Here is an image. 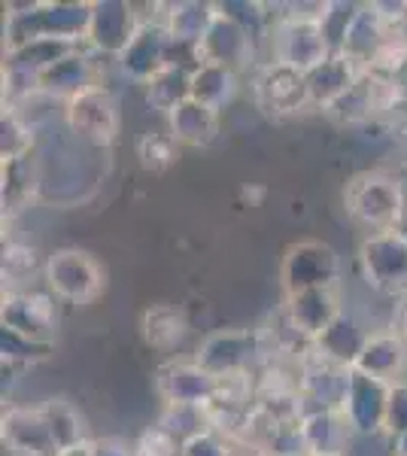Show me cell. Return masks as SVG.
<instances>
[{
  "mask_svg": "<svg viewBox=\"0 0 407 456\" xmlns=\"http://www.w3.org/2000/svg\"><path fill=\"white\" fill-rule=\"evenodd\" d=\"M407 195L402 192V183L387 171H368L346 183L344 204L353 219L368 228V232H387L395 228L398 216L404 210Z\"/></svg>",
  "mask_w": 407,
  "mask_h": 456,
  "instance_id": "cell-1",
  "label": "cell"
},
{
  "mask_svg": "<svg viewBox=\"0 0 407 456\" xmlns=\"http://www.w3.org/2000/svg\"><path fill=\"white\" fill-rule=\"evenodd\" d=\"M271 49H273V61L301 73V77H307L310 70L320 68L325 58L335 55L320 19L292 16V12H283V16L273 21Z\"/></svg>",
  "mask_w": 407,
  "mask_h": 456,
  "instance_id": "cell-2",
  "label": "cell"
},
{
  "mask_svg": "<svg viewBox=\"0 0 407 456\" xmlns=\"http://www.w3.org/2000/svg\"><path fill=\"white\" fill-rule=\"evenodd\" d=\"M43 277L52 296L77 307L92 305L103 292V268L94 262V256L77 247L55 249L43 265Z\"/></svg>",
  "mask_w": 407,
  "mask_h": 456,
  "instance_id": "cell-3",
  "label": "cell"
},
{
  "mask_svg": "<svg viewBox=\"0 0 407 456\" xmlns=\"http://www.w3.org/2000/svg\"><path fill=\"white\" fill-rule=\"evenodd\" d=\"M359 265L368 286L387 296H407V238L398 228L371 232L359 247Z\"/></svg>",
  "mask_w": 407,
  "mask_h": 456,
  "instance_id": "cell-4",
  "label": "cell"
},
{
  "mask_svg": "<svg viewBox=\"0 0 407 456\" xmlns=\"http://www.w3.org/2000/svg\"><path fill=\"white\" fill-rule=\"evenodd\" d=\"M338 277L340 256L325 240H298V244L286 249L283 265H280V283H283L286 296L338 286Z\"/></svg>",
  "mask_w": 407,
  "mask_h": 456,
  "instance_id": "cell-5",
  "label": "cell"
},
{
  "mask_svg": "<svg viewBox=\"0 0 407 456\" xmlns=\"http://www.w3.org/2000/svg\"><path fill=\"white\" fill-rule=\"evenodd\" d=\"M64 119L79 141L92 146H110L119 134V104L103 86H92L70 98L64 104Z\"/></svg>",
  "mask_w": 407,
  "mask_h": 456,
  "instance_id": "cell-6",
  "label": "cell"
},
{
  "mask_svg": "<svg viewBox=\"0 0 407 456\" xmlns=\"http://www.w3.org/2000/svg\"><path fill=\"white\" fill-rule=\"evenodd\" d=\"M389 395H392V384H387V380L362 374L356 369L350 371L340 411H344L346 423H350V429L356 436H380L387 429Z\"/></svg>",
  "mask_w": 407,
  "mask_h": 456,
  "instance_id": "cell-7",
  "label": "cell"
},
{
  "mask_svg": "<svg viewBox=\"0 0 407 456\" xmlns=\"http://www.w3.org/2000/svg\"><path fill=\"white\" fill-rule=\"evenodd\" d=\"M216 387L219 378L210 374L191 359H170L155 374V389L165 399V404H195V408H210L216 399Z\"/></svg>",
  "mask_w": 407,
  "mask_h": 456,
  "instance_id": "cell-8",
  "label": "cell"
},
{
  "mask_svg": "<svg viewBox=\"0 0 407 456\" xmlns=\"http://www.w3.org/2000/svg\"><path fill=\"white\" fill-rule=\"evenodd\" d=\"M258 356H262V335L247 329H222L207 335L201 350L195 353L198 362L216 378L249 371Z\"/></svg>",
  "mask_w": 407,
  "mask_h": 456,
  "instance_id": "cell-9",
  "label": "cell"
},
{
  "mask_svg": "<svg viewBox=\"0 0 407 456\" xmlns=\"http://www.w3.org/2000/svg\"><path fill=\"white\" fill-rule=\"evenodd\" d=\"M140 25L143 21L137 19L134 4H125V0H94L85 43L101 55L122 58V53L137 37Z\"/></svg>",
  "mask_w": 407,
  "mask_h": 456,
  "instance_id": "cell-10",
  "label": "cell"
},
{
  "mask_svg": "<svg viewBox=\"0 0 407 456\" xmlns=\"http://www.w3.org/2000/svg\"><path fill=\"white\" fill-rule=\"evenodd\" d=\"M6 332H16L28 341L40 344H55V329H58V314H55V298L40 296V292H10L4 298V311H0Z\"/></svg>",
  "mask_w": 407,
  "mask_h": 456,
  "instance_id": "cell-11",
  "label": "cell"
},
{
  "mask_svg": "<svg viewBox=\"0 0 407 456\" xmlns=\"http://www.w3.org/2000/svg\"><path fill=\"white\" fill-rule=\"evenodd\" d=\"M353 369H340V365L329 362L325 356L313 350L305 353L298 369V393L301 402H305V411H316V408H340L344 404V393H346V380H350Z\"/></svg>",
  "mask_w": 407,
  "mask_h": 456,
  "instance_id": "cell-12",
  "label": "cell"
},
{
  "mask_svg": "<svg viewBox=\"0 0 407 456\" xmlns=\"http://www.w3.org/2000/svg\"><path fill=\"white\" fill-rule=\"evenodd\" d=\"M340 311V298L335 286H325V289H305L286 296V320L298 338H305L307 344H313L338 316Z\"/></svg>",
  "mask_w": 407,
  "mask_h": 456,
  "instance_id": "cell-13",
  "label": "cell"
},
{
  "mask_svg": "<svg viewBox=\"0 0 407 456\" xmlns=\"http://www.w3.org/2000/svg\"><path fill=\"white\" fill-rule=\"evenodd\" d=\"M198 49H201V61L222 64V68H232L240 73L253 61L256 37L249 34L240 21H234L232 16H225V12L219 10Z\"/></svg>",
  "mask_w": 407,
  "mask_h": 456,
  "instance_id": "cell-14",
  "label": "cell"
},
{
  "mask_svg": "<svg viewBox=\"0 0 407 456\" xmlns=\"http://www.w3.org/2000/svg\"><path fill=\"white\" fill-rule=\"evenodd\" d=\"M167 55H170V34L165 21H143L137 37L131 40V46L122 53L119 68L128 79L146 86L155 73L167 68Z\"/></svg>",
  "mask_w": 407,
  "mask_h": 456,
  "instance_id": "cell-15",
  "label": "cell"
},
{
  "mask_svg": "<svg viewBox=\"0 0 407 456\" xmlns=\"http://www.w3.org/2000/svg\"><path fill=\"white\" fill-rule=\"evenodd\" d=\"M365 68H359L356 61H350L346 55H329L316 70H310L305 77L307 86V107H322L335 110L346 94L356 88Z\"/></svg>",
  "mask_w": 407,
  "mask_h": 456,
  "instance_id": "cell-16",
  "label": "cell"
},
{
  "mask_svg": "<svg viewBox=\"0 0 407 456\" xmlns=\"http://www.w3.org/2000/svg\"><path fill=\"white\" fill-rule=\"evenodd\" d=\"M4 447L12 456H58L40 408H10L4 414Z\"/></svg>",
  "mask_w": 407,
  "mask_h": 456,
  "instance_id": "cell-17",
  "label": "cell"
},
{
  "mask_svg": "<svg viewBox=\"0 0 407 456\" xmlns=\"http://www.w3.org/2000/svg\"><path fill=\"white\" fill-rule=\"evenodd\" d=\"M356 432L350 429L340 408H316L301 417V438L307 456H346Z\"/></svg>",
  "mask_w": 407,
  "mask_h": 456,
  "instance_id": "cell-18",
  "label": "cell"
},
{
  "mask_svg": "<svg viewBox=\"0 0 407 456\" xmlns=\"http://www.w3.org/2000/svg\"><path fill=\"white\" fill-rule=\"evenodd\" d=\"M34 83H37V94H46V98H64V101L77 98L79 92L98 86L94 83V64L83 49L64 55L61 61H55L49 70H43Z\"/></svg>",
  "mask_w": 407,
  "mask_h": 456,
  "instance_id": "cell-19",
  "label": "cell"
},
{
  "mask_svg": "<svg viewBox=\"0 0 407 456\" xmlns=\"http://www.w3.org/2000/svg\"><path fill=\"white\" fill-rule=\"evenodd\" d=\"M387 19L380 16L377 4H362L356 19H353L350 31H346L344 43H340V55H346L350 61H356L359 68H371L374 55L380 53V46L389 40Z\"/></svg>",
  "mask_w": 407,
  "mask_h": 456,
  "instance_id": "cell-20",
  "label": "cell"
},
{
  "mask_svg": "<svg viewBox=\"0 0 407 456\" xmlns=\"http://www.w3.org/2000/svg\"><path fill=\"white\" fill-rule=\"evenodd\" d=\"M256 92H258L262 107L271 110V113H295V110L307 107L305 77L283 68V64H277V61H271L268 68L258 73Z\"/></svg>",
  "mask_w": 407,
  "mask_h": 456,
  "instance_id": "cell-21",
  "label": "cell"
},
{
  "mask_svg": "<svg viewBox=\"0 0 407 456\" xmlns=\"http://www.w3.org/2000/svg\"><path fill=\"white\" fill-rule=\"evenodd\" d=\"M368 338H371V332L362 326L356 316L340 314L338 320L331 322V326L313 341V350L320 353V356L329 359V362L340 365V369H356V362H359L362 350H365Z\"/></svg>",
  "mask_w": 407,
  "mask_h": 456,
  "instance_id": "cell-22",
  "label": "cell"
},
{
  "mask_svg": "<svg viewBox=\"0 0 407 456\" xmlns=\"http://www.w3.org/2000/svg\"><path fill=\"white\" fill-rule=\"evenodd\" d=\"M167 131L180 146H210L219 137V110L189 98L167 113Z\"/></svg>",
  "mask_w": 407,
  "mask_h": 456,
  "instance_id": "cell-23",
  "label": "cell"
},
{
  "mask_svg": "<svg viewBox=\"0 0 407 456\" xmlns=\"http://www.w3.org/2000/svg\"><path fill=\"white\" fill-rule=\"evenodd\" d=\"M407 369V344L395 332H371L365 350H362L356 371L380 378L387 384H398Z\"/></svg>",
  "mask_w": 407,
  "mask_h": 456,
  "instance_id": "cell-24",
  "label": "cell"
},
{
  "mask_svg": "<svg viewBox=\"0 0 407 456\" xmlns=\"http://www.w3.org/2000/svg\"><path fill=\"white\" fill-rule=\"evenodd\" d=\"M165 28L170 40L186 43V46H201V40L210 31L213 19H216L219 6L216 4H201V0H183V4H167L165 6Z\"/></svg>",
  "mask_w": 407,
  "mask_h": 456,
  "instance_id": "cell-25",
  "label": "cell"
},
{
  "mask_svg": "<svg viewBox=\"0 0 407 456\" xmlns=\"http://www.w3.org/2000/svg\"><path fill=\"white\" fill-rule=\"evenodd\" d=\"M143 341L159 353H174L186 344L189 338V320L183 311L170 305H155L143 314Z\"/></svg>",
  "mask_w": 407,
  "mask_h": 456,
  "instance_id": "cell-26",
  "label": "cell"
},
{
  "mask_svg": "<svg viewBox=\"0 0 407 456\" xmlns=\"http://www.w3.org/2000/svg\"><path fill=\"white\" fill-rule=\"evenodd\" d=\"M79 43L70 40H55V37H40V40L28 43V46L16 49V53L6 55V70L19 73V77L37 79L43 70H49L55 61H61L64 55L77 53Z\"/></svg>",
  "mask_w": 407,
  "mask_h": 456,
  "instance_id": "cell-27",
  "label": "cell"
},
{
  "mask_svg": "<svg viewBox=\"0 0 407 456\" xmlns=\"http://www.w3.org/2000/svg\"><path fill=\"white\" fill-rule=\"evenodd\" d=\"M234 94H238V70L210 61H201L191 70V98L198 104L222 110L225 104H232Z\"/></svg>",
  "mask_w": 407,
  "mask_h": 456,
  "instance_id": "cell-28",
  "label": "cell"
},
{
  "mask_svg": "<svg viewBox=\"0 0 407 456\" xmlns=\"http://www.w3.org/2000/svg\"><path fill=\"white\" fill-rule=\"evenodd\" d=\"M40 176H37V161L34 156L4 161V213H19L34 201L37 186H40Z\"/></svg>",
  "mask_w": 407,
  "mask_h": 456,
  "instance_id": "cell-29",
  "label": "cell"
},
{
  "mask_svg": "<svg viewBox=\"0 0 407 456\" xmlns=\"http://www.w3.org/2000/svg\"><path fill=\"white\" fill-rule=\"evenodd\" d=\"M40 411H43V417H46V426L52 432V441H55L58 453L88 441L83 414H79L68 399H49L40 404Z\"/></svg>",
  "mask_w": 407,
  "mask_h": 456,
  "instance_id": "cell-30",
  "label": "cell"
},
{
  "mask_svg": "<svg viewBox=\"0 0 407 456\" xmlns=\"http://www.w3.org/2000/svg\"><path fill=\"white\" fill-rule=\"evenodd\" d=\"M146 92V101L150 107L161 110V113H170L183 104V101L191 98V70H183V68H167L161 73H155L150 83L143 86Z\"/></svg>",
  "mask_w": 407,
  "mask_h": 456,
  "instance_id": "cell-31",
  "label": "cell"
},
{
  "mask_svg": "<svg viewBox=\"0 0 407 456\" xmlns=\"http://www.w3.org/2000/svg\"><path fill=\"white\" fill-rule=\"evenodd\" d=\"M159 423L186 444L201 432L213 429V414L210 408H195V404H165V414H161Z\"/></svg>",
  "mask_w": 407,
  "mask_h": 456,
  "instance_id": "cell-32",
  "label": "cell"
},
{
  "mask_svg": "<svg viewBox=\"0 0 407 456\" xmlns=\"http://www.w3.org/2000/svg\"><path fill=\"white\" fill-rule=\"evenodd\" d=\"M0 128H4V137H0V152H4V161H16V159L31 156L34 128L25 122V116H21L16 107L4 110Z\"/></svg>",
  "mask_w": 407,
  "mask_h": 456,
  "instance_id": "cell-33",
  "label": "cell"
},
{
  "mask_svg": "<svg viewBox=\"0 0 407 456\" xmlns=\"http://www.w3.org/2000/svg\"><path fill=\"white\" fill-rule=\"evenodd\" d=\"M180 156V143L170 137V131H146L137 141V159L146 171L161 174Z\"/></svg>",
  "mask_w": 407,
  "mask_h": 456,
  "instance_id": "cell-34",
  "label": "cell"
},
{
  "mask_svg": "<svg viewBox=\"0 0 407 456\" xmlns=\"http://www.w3.org/2000/svg\"><path fill=\"white\" fill-rule=\"evenodd\" d=\"M0 350H4V365H37L52 356L55 344L28 341V338L4 329V335H0Z\"/></svg>",
  "mask_w": 407,
  "mask_h": 456,
  "instance_id": "cell-35",
  "label": "cell"
},
{
  "mask_svg": "<svg viewBox=\"0 0 407 456\" xmlns=\"http://www.w3.org/2000/svg\"><path fill=\"white\" fill-rule=\"evenodd\" d=\"M134 451L137 456H183V441L176 436H170L161 423H155L150 429L140 432Z\"/></svg>",
  "mask_w": 407,
  "mask_h": 456,
  "instance_id": "cell-36",
  "label": "cell"
},
{
  "mask_svg": "<svg viewBox=\"0 0 407 456\" xmlns=\"http://www.w3.org/2000/svg\"><path fill=\"white\" fill-rule=\"evenodd\" d=\"M183 456H238L232 438L219 429H207L198 438L183 444Z\"/></svg>",
  "mask_w": 407,
  "mask_h": 456,
  "instance_id": "cell-37",
  "label": "cell"
},
{
  "mask_svg": "<svg viewBox=\"0 0 407 456\" xmlns=\"http://www.w3.org/2000/svg\"><path fill=\"white\" fill-rule=\"evenodd\" d=\"M387 432L389 438L407 436V384L398 380L392 384V395H389V411H387Z\"/></svg>",
  "mask_w": 407,
  "mask_h": 456,
  "instance_id": "cell-38",
  "label": "cell"
},
{
  "mask_svg": "<svg viewBox=\"0 0 407 456\" xmlns=\"http://www.w3.org/2000/svg\"><path fill=\"white\" fill-rule=\"evenodd\" d=\"M37 268V253L31 247H10L4 256V271L10 277H25Z\"/></svg>",
  "mask_w": 407,
  "mask_h": 456,
  "instance_id": "cell-39",
  "label": "cell"
},
{
  "mask_svg": "<svg viewBox=\"0 0 407 456\" xmlns=\"http://www.w3.org/2000/svg\"><path fill=\"white\" fill-rule=\"evenodd\" d=\"M92 456H137V451L125 438H94Z\"/></svg>",
  "mask_w": 407,
  "mask_h": 456,
  "instance_id": "cell-40",
  "label": "cell"
},
{
  "mask_svg": "<svg viewBox=\"0 0 407 456\" xmlns=\"http://www.w3.org/2000/svg\"><path fill=\"white\" fill-rule=\"evenodd\" d=\"M392 332H395L407 344V296L402 305L395 307V322H392Z\"/></svg>",
  "mask_w": 407,
  "mask_h": 456,
  "instance_id": "cell-41",
  "label": "cell"
},
{
  "mask_svg": "<svg viewBox=\"0 0 407 456\" xmlns=\"http://www.w3.org/2000/svg\"><path fill=\"white\" fill-rule=\"evenodd\" d=\"M58 456H92V441H85V444H77V447H68V451H61Z\"/></svg>",
  "mask_w": 407,
  "mask_h": 456,
  "instance_id": "cell-42",
  "label": "cell"
},
{
  "mask_svg": "<svg viewBox=\"0 0 407 456\" xmlns=\"http://www.w3.org/2000/svg\"><path fill=\"white\" fill-rule=\"evenodd\" d=\"M392 456H407V436L392 438Z\"/></svg>",
  "mask_w": 407,
  "mask_h": 456,
  "instance_id": "cell-43",
  "label": "cell"
},
{
  "mask_svg": "<svg viewBox=\"0 0 407 456\" xmlns=\"http://www.w3.org/2000/svg\"><path fill=\"white\" fill-rule=\"evenodd\" d=\"M395 228H398V232H402V234H404V238H407V201H404V210H402V216H398V223H395Z\"/></svg>",
  "mask_w": 407,
  "mask_h": 456,
  "instance_id": "cell-44",
  "label": "cell"
}]
</instances>
